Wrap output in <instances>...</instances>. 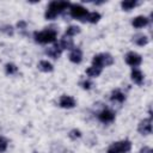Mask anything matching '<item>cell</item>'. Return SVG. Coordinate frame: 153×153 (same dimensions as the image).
<instances>
[{
	"label": "cell",
	"mask_w": 153,
	"mask_h": 153,
	"mask_svg": "<svg viewBox=\"0 0 153 153\" xmlns=\"http://www.w3.org/2000/svg\"><path fill=\"white\" fill-rule=\"evenodd\" d=\"M131 80L135 84L141 85L143 82V74L141 73V71H139L136 68H133V71H131Z\"/></svg>",
	"instance_id": "9a60e30c"
},
{
	"label": "cell",
	"mask_w": 153,
	"mask_h": 153,
	"mask_svg": "<svg viewBox=\"0 0 153 153\" xmlns=\"http://www.w3.org/2000/svg\"><path fill=\"white\" fill-rule=\"evenodd\" d=\"M61 51H62V49H61L60 44L59 43H55L54 47H51V48H49V49L45 50V54L49 57H51V59H59L60 55H61Z\"/></svg>",
	"instance_id": "30bf717a"
},
{
	"label": "cell",
	"mask_w": 153,
	"mask_h": 153,
	"mask_svg": "<svg viewBox=\"0 0 153 153\" xmlns=\"http://www.w3.org/2000/svg\"><path fill=\"white\" fill-rule=\"evenodd\" d=\"M5 72H6V74H8V75L16 74V73L18 72V67H17L16 65H13V63H6V66H5Z\"/></svg>",
	"instance_id": "7402d4cb"
},
{
	"label": "cell",
	"mask_w": 153,
	"mask_h": 153,
	"mask_svg": "<svg viewBox=\"0 0 153 153\" xmlns=\"http://www.w3.org/2000/svg\"><path fill=\"white\" fill-rule=\"evenodd\" d=\"M98 118H99V121H102L104 123H109L115 120V114L108 109H104L98 114Z\"/></svg>",
	"instance_id": "9c48e42d"
},
{
	"label": "cell",
	"mask_w": 153,
	"mask_h": 153,
	"mask_svg": "<svg viewBox=\"0 0 153 153\" xmlns=\"http://www.w3.org/2000/svg\"><path fill=\"white\" fill-rule=\"evenodd\" d=\"M80 86H81L84 90H90V88L93 86V84H92L90 80H82V81L80 82Z\"/></svg>",
	"instance_id": "d4e9b609"
},
{
	"label": "cell",
	"mask_w": 153,
	"mask_h": 153,
	"mask_svg": "<svg viewBox=\"0 0 153 153\" xmlns=\"http://www.w3.org/2000/svg\"><path fill=\"white\" fill-rule=\"evenodd\" d=\"M32 153H37V152H32Z\"/></svg>",
	"instance_id": "f546056e"
},
{
	"label": "cell",
	"mask_w": 153,
	"mask_h": 153,
	"mask_svg": "<svg viewBox=\"0 0 153 153\" xmlns=\"http://www.w3.org/2000/svg\"><path fill=\"white\" fill-rule=\"evenodd\" d=\"M38 69H41L42 72H51L54 69V67H53V65L50 62H48L45 60H42L38 63Z\"/></svg>",
	"instance_id": "e0dca14e"
},
{
	"label": "cell",
	"mask_w": 153,
	"mask_h": 153,
	"mask_svg": "<svg viewBox=\"0 0 153 153\" xmlns=\"http://www.w3.org/2000/svg\"><path fill=\"white\" fill-rule=\"evenodd\" d=\"M69 13L73 18L80 19L82 22H86V17L88 14L87 10L85 7H82L81 5H78V4H73L69 6Z\"/></svg>",
	"instance_id": "277c9868"
},
{
	"label": "cell",
	"mask_w": 153,
	"mask_h": 153,
	"mask_svg": "<svg viewBox=\"0 0 153 153\" xmlns=\"http://www.w3.org/2000/svg\"><path fill=\"white\" fill-rule=\"evenodd\" d=\"M57 36V30L55 29H47L44 31L41 32H35L33 33V38L37 43H42V44H47V43H51L55 42Z\"/></svg>",
	"instance_id": "7a4b0ae2"
},
{
	"label": "cell",
	"mask_w": 153,
	"mask_h": 153,
	"mask_svg": "<svg viewBox=\"0 0 153 153\" xmlns=\"http://www.w3.org/2000/svg\"><path fill=\"white\" fill-rule=\"evenodd\" d=\"M7 146H8V141L4 136H0V153H4L7 149Z\"/></svg>",
	"instance_id": "cb8c5ba5"
},
{
	"label": "cell",
	"mask_w": 153,
	"mask_h": 153,
	"mask_svg": "<svg viewBox=\"0 0 153 153\" xmlns=\"http://www.w3.org/2000/svg\"><path fill=\"white\" fill-rule=\"evenodd\" d=\"M126 62H127L129 66H131V67H137V66L141 65L142 57H141L139 54L134 53V51H129V53L126 55Z\"/></svg>",
	"instance_id": "8992f818"
},
{
	"label": "cell",
	"mask_w": 153,
	"mask_h": 153,
	"mask_svg": "<svg viewBox=\"0 0 153 153\" xmlns=\"http://www.w3.org/2000/svg\"><path fill=\"white\" fill-rule=\"evenodd\" d=\"M140 153H153V151H152V148H151V147L145 146V147H142V148L140 149Z\"/></svg>",
	"instance_id": "83f0119b"
},
{
	"label": "cell",
	"mask_w": 153,
	"mask_h": 153,
	"mask_svg": "<svg viewBox=\"0 0 153 153\" xmlns=\"http://www.w3.org/2000/svg\"><path fill=\"white\" fill-rule=\"evenodd\" d=\"M69 60L73 63H80L82 60V53L79 48H74L69 54Z\"/></svg>",
	"instance_id": "4fadbf2b"
},
{
	"label": "cell",
	"mask_w": 153,
	"mask_h": 153,
	"mask_svg": "<svg viewBox=\"0 0 153 153\" xmlns=\"http://www.w3.org/2000/svg\"><path fill=\"white\" fill-rule=\"evenodd\" d=\"M68 136H69L72 140H76V139L81 137V131H80L79 129H72V130L69 131Z\"/></svg>",
	"instance_id": "603a6c76"
},
{
	"label": "cell",
	"mask_w": 153,
	"mask_h": 153,
	"mask_svg": "<svg viewBox=\"0 0 153 153\" xmlns=\"http://www.w3.org/2000/svg\"><path fill=\"white\" fill-rule=\"evenodd\" d=\"M26 26H27V24H26V22H24V20H19V22L17 23V27L20 29V30L26 29Z\"/></svg>",
	"instance_id": "4316f807"
},
{
	"label": "cell",
	"mask_w": 153,
	"mask_h": 153,
	"mask_svg": "<svg viewBox=\"0 0 153 153\" xmlns=\"http://www.w3.org/2000/svg\"><path fill=\"white\" fill-rule=\"evenodd\" d=\"M106 153H120V152H118V151H116V149H115V148H114V147H111V146H110V147H109V149H108V152H106Z\"/></svg>",
	"instance_id": "f1b7e54d"
},
{
	"label": "cell",
	"mask_w": 153,
	"mask_h": 153,
	"mask_svg": "<svg viewBox=\"0 0 153 153\" xmlns=\"http://www.w3.org/2000/svg\"><path fill=\"white\" fill-rule=\"evenodd\" d=\"M110 99H111L112 102H118V103H123V102L126 100V96H124V93H123V92H121L120 90H115V91H112V93H111V97H110Z\"/></svg>",
	"instance_id": "2e32d148"
},
{
	"label": "cell",
	"mask_w": 153,
	"mask_h": 153,
	"mask_svg": "<svg viewBox=\"0 0 153 153\" xmlns=\"http://www.w3.org/2000/svg\"><path fill=\"white\" fill-rule=\"evenodd\" d=\"M99 19H100V14H99L98 12H91V13H88L87 17H86V20L90 22V23H92V24H96Z\"/></svg>",
	"instance_id": "ffe728a7"
},
{
	"label": "cell",
	"mask_w": 153,
	"mask_h": 153,
	"mask_svg": "<svg viewBox=\"0 0 153 153\" xmlns=\"http://www.w3.org/2000/svg\"><path fill=\"white\" fill-rule=\"evenodd\" d=\"M137 130H139V133L142 134V135H148V134H151V133H152V118L149 117V118L142 120V121L139 123V126H137Z\"/></svg>",
	"instance_id": "5b68a950"
},
{
	"label": "cell",
	"mask_w": 153,
	"mask_h": 153,
	"mask_svg": "<svg viewBox=\"0 0 153 153\" xmlns=\"http://www.w3.org/2000/svg\"><path fill=\"white\" fill-rule=\"evenodd\" d=\"M1 30H2L4 32H6L7 35H11V36L13 35V27H12L11 25H5L4 29H1Z\"/></svg>",
	"instance_id": "484cf974"
},
{
	"label": "cell",
	"mask_w": 153,
	"mask_h": 153,
	"mask_svg": "<svg viewBox=\"0 0 153 153\" xmlns=\"http://www.w3.org/2000/svg\"><path fill=\"white\" fill-rule=\"evenodd\" d=\"M133 42L136 45L142 47V45H146L148 43V37L146 35H143V33H136V35L133 36Z\"/></svg>",
	"instance_id": "5bb4252c"
},
{
	"label": "cell",
	"mask_w": 153,
	"mask_h": 153,
	"mask_svg": "<svg viewBox=\"0 0 153 153\" xmlns=\"http://www.w3.org/2000/svg\"><path fill=\"white\" fill-rule=\"evenodd\" d=\"M59 104L63 109H72L75 106V99L71 96H61Z\"/></svg>",
	"instance_id": "ba28073f"
},
{
	"label": "cell",
	"mask_w": 153,
	"mask_h": 153,
	"mask_svg": "<svg viewBox=\"0 0 153 153\" xmlns=\"http://www.w3.org/2000/svg\"><path fill=\"white\" fill-rule=\"evenodd\" d=\"M71 4L68 1H51L48 7H47V11H45V19H55L57 14H60L61 12H63L65 10H67V7H69Z\"/></svg>",
	"instance_id": "6da1fadb"
},
{
	"label": "cell",
	"mask_w": 153,
	"mask_h": 153,
	"mask_svg": "<svg viewBox=\"0 0 153 153\" xmlns=\"http://www.w3.org/2000/svg\"><path fill=\"white\" fill-rule=\"evenodd\" d=\"M114 63V57L110 54H99L96 55L92 60V65L98 68H103L104 66H110Z\"/></svg>",
	"instance_id": "3957f363"
},
{
	"label": "cell",
	"mask_w": 153,
	"mask_h": 153,
	"mask_svg": "<svg viewBox=\"0 0 153 153\" xmlns=\"http://www.w3.org/2000/svg\"><path fill=\"white\" fill-rule=\"evenodd\" d=\"M148 22H149V19H148V18H146V17H143V16H137V17H135V18L133 19L131 24H133V26H134V27L140 29V27L146 26V25L148 24Z\"/></svg>",
	"instance_id": "7c38bea8"
},
{
	"label": "cell",
	"mask_w": 153,
	"mask_h": 153,
	"mask_svg": "<svg viewBox=\"0 0 153 153\" xmlns=\"http://www.w3.org/2000/svg\"><path fill=\"white\" fill-rule=\"evenodd\" d=\"M136 5H137V2H136V1H134V0L122 1V2H121V7H122L124 11H130V10H131V8H134Z\"/></svg>",
	"instance_id": "d6986e66"
},
{
	"label": "cell",
	"mask_w": 153,
	"mask_h": 153,
	"mask_svg": "<svg viewBox=\"0 0 153 153\" xmlns=\"http://www.w3.org/2000/svg\"><path fill=\"white\" fill-rule=\"evenodd\" d=\"M59 44H60L61 49H67V50H73L74 49V42H73V39L71 37L66 36V35L61 38V41H60Z\"/></svg>",
	"instance_id": "8fae6325"
},
{
	"label": "cell",
	"mask_w": 153,
	"mask_h": 153,
	"mask_svg": "<svg viewBox=\"0 0 153 153\" xmlns=\"http://www.w3.org/2000/svg\"><path fill=\"white\" fill-rule=\"evenodd\" d=\"M79 32H80V27H79V26H76V25H71V26H68L67 30H66V36L72 37V36L78 35Z\"/></svg>",
	"instance_id": "ac0fdd59"
},
{
	"label": "cell",
	"mask_w": 153,
	"mask_h": 153,
	"mask_svg": "<svg viewBox=\"0 0 153 153\" xmlns=\"http://www.w3.org/2000/svg\"><path fill=\"white\" fill-rule=\"evenodd\" d=\"M111 147H114L116 151H118L120 153H128L131 148V143L129 140H123V141H118V142H114L111 145Z\"/></svg>",
	"instance_id": "52a82bcc"
},
{
	"label": "cell",
	"mask_w": 153,
	"mask_h": 153,
	"mask_svg": "<svg viewBox=\"0 0 153 153\" xmlns=\"http://www.w3.org/2000/svg\"><path fill=\"white\" fill-rule=\"evenodd\" d=\"M100 73H102V68H98V67H94V66L86 69V74L88 76H98Z\"/></svg>",
	"instance_id": "44dd1931"
}]
</instances>
